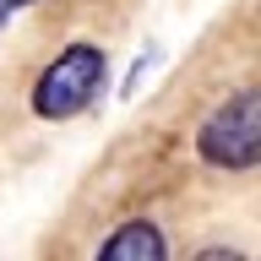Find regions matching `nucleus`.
<instances>
[{
	"label": "nucleus",
	"mask_w": 261,
	"mask_h": 261,
	"mask_svg": "<svg viewBox=\"0 0 261 261\" xmlns=\"http://www.w3.org/2000/svg\"><path fill=\"white\" fill-rule=\"evenodd\" d=\"M196 152H201L212 169H228V174H250V169H256L261 163V93L256 87L228 93L223 103L201 120Z\"/></svg>",
	"instance_id": "nucleus-2"
},
{
	"label": "nucleus",
	"mask_w": 261,
	"mask_h": 261,
	"mask_svg": "<svg viewBox=\"0 0 261 261\" xmlns=\"http://www.w3.org/2000/svg\"><path fill=\"white\" fill-rule=\"evenodd\" d=\"M103 76H109V60H103L98 44H87V38L65 44L33 82V114L38 120H76V114H87L98 103Z\"/></svg>",
	"instance_id": "nucleus-1"
},
{
	"label": "nucleus",
	"mask_w": 261,
	"mask_h": 261,
	"mask_svg": "<svg viewBox=\"0 0 261 261\" xmlns=\"http://www.w3.org/2000/svg\"><path fill=\"white\" fill-rule=\"evenodd\" d=\"M163 256H169V240L152 218H125L98 240V261H163Z\"/></svg>",
	"instance_id": "nucleus-3"
},
{
	"label": "nucleus",
	"mask_w": 261,
	"mask_h": 261,
	"mask_svg": "<svg viewBox=\"0 0 261 261\" xmlns=\"http://www.w3.org/2000/svg\"><path fill=\"white\" fill-rule=\"evenodd\" d=\"M33 6H38V0H0V33L11 28V22H16L22 11H33Z\"/></svg>",
	"instance_id": "nucleus-4"
}]
</instances>
